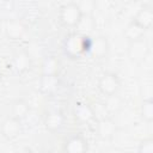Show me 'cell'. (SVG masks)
<instances>
[{"label": "cell", "instance_id": "14", "mask_svg": "<svg viewBox=\"0 0 153 153\" xmlns=\"http://www.w3.org/2000/svg\"><path fill=\"white\" fill-rule=\"evenodd\" d=\"M59 87L57 75H42L39 79V90L44 94H54Z\"/></svg>", "mask_w": 153, "mask_h": 153}, {"label": "cell", "instance_id": "20", "mask_svg": "<svg viewBox=\"0 0 153 153\" xmlns=\"http://www.w3.org/2000/svg\"><path fill=\"white\" fill-rule=\"evenodd\" d=\"M122 106V102L121 99L117 97V94H114V96H109L106 97V100L104 103V108L110 111V112H116L121 109Z\"/></svg>", "mask_w": 153, "mask_h": 153}, {"label": "cell", "instance_id": "8", "mask_svg": "<svg viewBox=\"0 0 153 153\" xmlns=\"http://www.w3.org/2000/svg\"><path fill=\"white\" fill-rule=\"evenodd\" d=\"M109 49H110V45H109L108 39L104 36H98L91 39L88 53L96 59H103L108 55Z\"/></svg>", "mask_w": 153, "mask_h": 153}, {"label": "cell", "instance_id": "2", "mask_svg": "<svg viewBox=\"0 0 153 153\" xmlns=\"http://www.w3.org/2000/svg\"><path fill=\"white\" fill-rule=\"evenodd\" d=\"M81 18H82V14L80 13L75 2H68L60 7L59 19L62 25L68 27H76Z\"/></svg>", "mask_w": 153, "mask_h": 153}, {"label": "cell", "instance_id": "15", "mask_svg": "<svg viewBox=\"0 0 153 153\" xmlns=\"http://www.w3.org/2000/svg\"><path fill=\"white\" fill-rule=\"evenodd\" d=\"M145 30L139 26L136 23H134L133 20L126 26L124 29V37L127 38L128 42H134L137 39H141L145 37Z\"/></svg>", "mask_w": 153, "mask_h": 153}, {"label": "cell", "instance_id": "4", "mask_svg": "<svg viewBox=\"0 0 153 153\" xmlns=\"http://www.w3.org/2000/svg\"><path fill=\"white\" fill-rule=\"evenodd\" d=\"M148 54H149V47L145 38H141V39H137L134 42H129L128 56L133 62H135V63L142 62L147 57Z\"/></svg>", "mask_w": 153, "mask_h": 153}, {"label": "cell", "instance_id": "19", "mask_svg": "<svg viewBox=\"0 0 153 153\" xmlns=\"http://www.w3.org/2000/svg\"><path fill=\"white\" fill-rule=\"evenodd\" d=\"M80 13L82 14V17H92V13L94 12L96 7H97V2L94 0H81L75 2Z\"/></svg>", "mask_w": 153, "mask_h": 153}, {"label": "cell", "instance_id": "6", "mask_svg": "<svg viewBox=\"0 0 153 153\" xmlns=\"http://www.w3.org/2000/svg\"><path fill=\"white\" fill-rule=\"evenodd\" d=\"M73 117L79 123H88L94 120L96 111L88 103L79 102L73 108Z\"/></svg>", "mask_w": 153, "mask_h": 153}, {"label": "cell", "instance_id": "24", "mask_svg": "<svg viewBox=\"0 0 153 153\" xmlns=\"http://www.w3.org/2000/svg\"><path fill=\"white\" fill-rule=\"evenodd\" d=\"M0 78H1V73H0Z\"/></svg>", "mask_w": 153, "mask_h": 153}, {"label": "cell", "instance_id": "11", "mask_svg": "<svg viewBox=\"0 0 153 153\" xmlns=\"http://www.w3.org/2000/svg\"><path fill=\"white\" fill-rule=\"evenodd\" d=\"M96 131L100 139H104V140L110 139L114 136V134L116 131V124L112 118L103 117V118L98 120V122L96 124Z\"/></svg>", "mask_w": 153, "mask_h": 153}, {"label": "cell", "instance_id": "10", "mask_svg": "<svg viewBox=\"0 0 153 153\" xmlns=\"http://www.w3.org/2000/svg\"><path fill=\"white\" fill-rule=\"evenodd\" d=\"M26 32V25L20 19H11L6 23L5 33L10 39L17 41L24 36Z\"/></svg>", "mask_w": 153, "mask_h": 153}, {"label": "cell", "instance_id": "17", "mask_svg": "<svg viewBox=\"0 0 153 153\" xmlns=\"http://www.w3.org/2000/svg\"><path fill=\"white\" fill-rule=\"evenodd\" d=\"M30 112V106L29 104L23 100V99H18L16 100L13 104H12V108H11V114H12V117L22 121L23 118H25Z\"/></svg>", "mask_w": 153, "mask_h": 153}, {"label": "cell", "instance_id": "12", "mask_svg": "<svg viewBox=\"0 0 153 153\" xmlns=\"http://www.w3.org/2000/svg\"><path fill=\"white\" fill-rule=\"evenodd\" d=\"M134 23H136L139 26H141L145 31L151 29L152 27V24H153V8L151 6H143L141 7L137 13L135 14L134 19H133Z\"/></svg>", "mask_w": 153, "mask_h": 153}, {"label": "cell", "instance_id": "1", "mask_svg": "<svg viewBox=\"0 0 153 153\" xmlns=\"http://www.w3.org/2000/svg\"><path fill=\"white\" fill-rule=\"evenodd\" d=\"M91 39L88 36H84L80 33H69L63 41V54L69 59H78L86 54L90 49Z\"/></svg>", "mask_w": 153, "mask_h": 153}, {"label": "cell", "instance_id": "3", "mask_svg": "<svg viewBox=\"0 0 153 153\" xmlns=\"http://www.w3.org/2000/svg\"><path fill=\"white\" fill-rule=\"evenodd\" d=\"M121 86V80L116 73L106 72L100 75L98 80V90L106 97L117 94Z\"/></svg>", "mask_w": 153, "mask_h": 153}, {"label": "cell", "instance_id": "23", "mask_svg": "<svg viewBox=\"0 0 153 153\" xmlns=\"http://www.w3.org/2000/svg\"><path fill=\"white\" fill-rule=\"evenodd\" d=\"M0 27H1V19H0Z\"/></svg>", "mask_w": 153, "mask_h": 153}, {"label": "cell", "instance_id": "18", "mask_svg": "<svg viewBox=\"0 0 153 153\" xmlns=\"http://www.w3.org/2000/svg\"><path fill=\"white\" fill-rule=\"evenodd\" d=\"M140 115L143 121L152 122L153 121V99L152 97H147L142 100L141 108H140Z\"/></svg>", "mask_w": 153, "mask_h": 153}, {"label": "cell", "instance_id": "13", "mask_svg": "<svg viewBox=\"0 0 153 153\" xmlns=\"http://www.w3.org/2000/svg\"><path fill=\"white\" fill-rule=\"evenodd\" d=\"M12 66L17 73L26 72L31 66V57L26 50H20L14 54L12 60Z\"/></svg>", "mask_w": 153, "mask_h": 153}, {"label": "cell", "instance_id": "16", "mask_svg": "<svg viewBox=\"0 0 153 153\" xmlns=\"http://www.w3.org/2000/svg\"><path fill=\"white\" fill-rule=\"evenodd\" d=\"M60 71V61L55 56H48L42 63V75H57Z\"/></svg>", "mask_w": 153, "mask_h": 153}, {"label": "cell", "instance_id": "7", "mask_svg": "<svg viewBox=\"0 0 153 153\" xmlns=\"http://www.w3.org/2000/svg\"><path fill=\"white\" fill-rule=\"evenodd\" d=\"M1 134L5 139L7 140H13L16 137L19 136V134L22 133V124L20 121L14 118V117H7L2 124H1Z\"/></svg>", "mask_w": 153, "mask_h": 153}, {"label": "cell", "instance_id": "21", "mask_svg": "<svg viewBox=\"0 0 153 153\" xmlns=\"http://www.w3.org/2000/svg\"><path fill=\"white\" fill-rule=\"evenodd\" d=\"M137 153H153V140L151 137L143 139L139 143Z\"/></svg>", "mask_w": 153, "mask_h": 153}, {"label": "cell", "instance_id": "22", "mask_svg": "<svg viewBox=\"0 0 153 153\" xmlns=\"http://www.w3.org/2000/svg\"><path fill=\"white\" fill-rule=\"evenodd\" d=\"M42 153H54V152H51V151H44V152H42Z\"/></svg>", "mask_w": 153, "mask_h": 153}, {"label": "cell", "instance_id": "9", "mask_svg": "<svg viewBox=\"0 0 153 153\" xmlns=\"http://www.w3.org/2000/svg\"><path fill=\"white\" fill-rule=\"evenodd\" d=\"M44 126L49 131H59L65 126V116L57 110L49 111L44 117Z\"/></svg>", "mask_w": 153, "mask_h": 153}, {"label": "cell", "instance_id": "5", "mask_svg": "<svg viewBox=\"0 0 153 153\" xmlns=\"http://www.w3.org/2000/svg\"><path fill=\"white\" fill-rule=\"evenodd\" d=\"M88 142L80 134L71 135L63 143V153H87Z\"/></svg>", "mask_w": 153, "mask_h": 153}]
</instances>
